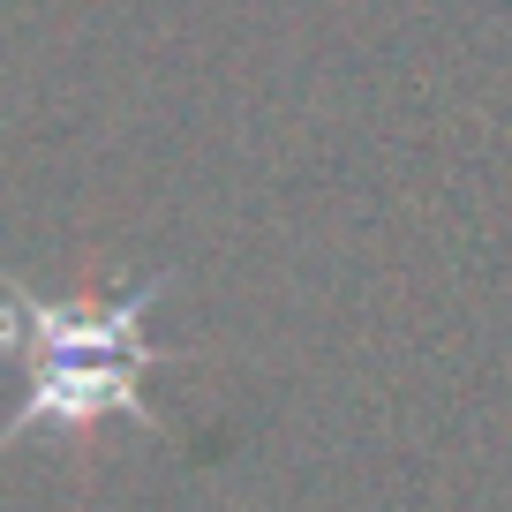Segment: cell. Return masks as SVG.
Returning a JSON list of instances; mask_svg holds the SVG:
<instances>
[{"mask_svg": "<svg viewBox=\"0 0 512 512\" xmlns=\"http://www.w3.org/2000/svg\"><path fill=\"white\" fill-rule=\"evenodd\" d=\"M159 302V279L121 302H38L23 287H0V354L23 362V400L0 422V452L46 430H98V422H144V369L166 362V347L144 339V309Z\"/></svg>", "mask_w": 512, "mask_h": 512, "instance_id": "6da1fadb", "label": "cell"}]
</instances>
